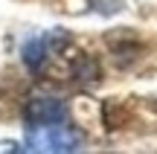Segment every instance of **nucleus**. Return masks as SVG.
Segmentation results:
<instances>
[{"label":"nucleus","mask_w":157,"mask_h":154,"mask_svg":"<svg viewBox=\"0 0 157 154\" xmlns=\"http://www.w3.org/2000/svg\"><path fill=\"white\" fill-rule=\"evenodd\" d=\"M84 143V137L67 122H56V125H41V128H26V143L21 145V151H78Z\"/></svg>","instance_id":"nucleus-1"},{"label":"nucleus","mask_w":157,"mask_h":154,"mask_svg":"<svg viewBox=\"0 0 157 154\" xmlns=\"http://www.w3.org/2000/svg\"><path fill=\"white\" fill-rule=\"evenodd\" d=\"M70 32H64V29H50V32L44 35H35V38H29L26 44H23L21 50V58L23 64H26L32 73H38V70L47 67V58L52 55V52H61L64 47H70Z\"/></svg>","instance_id":"nucleus-2"},{"label":"nucleus","mask_w":157,"mask_h":154,"mask_svg":"<svg viewBox=\"0 0 157 154\" xmlns=\"http://www.w3.org/2000/svg\"><path fill=\"white\" fill-rule=\"evenodd\" d=\"M23 119H26V128L67 122V102L58 99V96H41V93H35L23 105Z\"/></svg>","instance_id":"nucleus-3"},{"label":"nucleus","mask_w":157,"mask_h":154,"mask_svg":"<svg viewBox=\"0 0 157 154\" xmlns=\"http://www.w3.org/2000/svg\"><path fill=\"white\" fill-rule=\"evenodd\" d=\"M70 79H73L78 87H84V90L96 87V85L102 81V67H99V61L90 58V55L73 58V64H70Z\"/></svg>","instance_id":"nucleus-4"},{"label":"nucleus","mask_w":157,"mask_h":154,"mask_svg":"<svg viewBox=\"0 0 157 154\" xmlns=\"http://www.w3.org/2000/svg\"><path fill=\"white\" fill-rule=\"evenodd\" d=\"M90 6L99 15H117V12L125 9V0H90Z\"/></svg>","instance_id":"nucleus-5"},{"label":"nucleus","mask_w":157,"mask_h":154,"mask_svg":"<svg viewBox=\"0 0 157 154\" xmlns=\"http://www.w3.org/2000/svg\"><path fill=\"white\" fill-rule=\"evenodd\" d=\"M0 151H21V145L12 143V140H3V143H0Z\"/></svg>","instance_id":"nucleus-6"}]
</instances>
